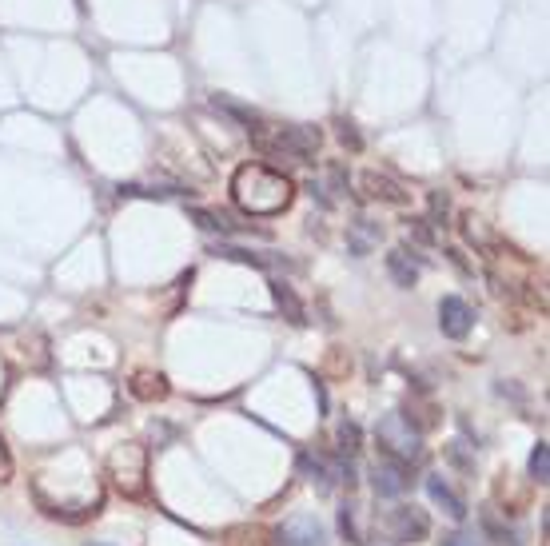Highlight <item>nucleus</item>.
<instances>
[{
	"instance_id": "1",
	"label": "nucleus",
	"mask_w": 550,
	"mask_h": 546,
	"mask_svg": "<svg viewBox=\"0 0 550 546\" xmlns=\"http://www.w3.org/2000/svg\"><path fill=\"white\" fill-rule=\"evenodd\" d=\"M291 196H295L291 180L268 164L252 160V164H240L232 176V200L248 216H279V212H287Z\"/></svg>"
},
{
	"instance_id": "2",
	"label": "nucleus",
	"mask_w": 550,
	"mask_h": 546,
	"mask_svg": "<svg viewBox=\"0 0 550 546\" xmlns=\"http://www.w3.org/2000/svg\"><path fill=\"white\" fill-rule=\"evenodd\" d=\"M252 140L260 152L268 156H283V160H307L319 152V128H307V124H287V128H252Z\"/></svg>"
},
{
	"instance_id": "3",
	"label": "nucleus",
	"mask_w": 550,
	"mask_h": 546,
	"mask_svg": "<svg viewBox=\"0 0 550 546\" xmlns=\"http://www.w3.org/2000/svg\"><path fill=\"white\" fill-rule=\"evenodd\" d=\"M375 439H379V447L387 451V459H399V463H419V459H423V435H419V427H415L403 411L383 415Z\"/></svg>"
},
{
	"instance_id": "4",
	"label": "nucleus",
	"mask_w": 550,
	"mask_h": 546,
	"mask_svg": "<svg viewBox=\"0 0 550 546\" xmlns=\"http://www.w3.org/2000/svg\"><path fill=\"white\" fill-rule=\"evenodd\" d=\"M108 475H112L120 495L144 499V491H148V455H144V447L140 443H120L108 455Z\"/></svg>"
},
{
	"instance_id": "5",
	"label": "nucleus",
	"mask_w": 550,
	"mask_h": 546,
	"mask_svg": "<svg viewBox=\"0 0 550 546\" xmlns=\"http://www.w3.org/2000/svg\"><path fill=\"white\" fill-rule=\"evenodd\" d=\"M383 531H387V539L391 543H423L427 539V531H431V523H427V515L419 511V507H395L387 519H383Z\"/></svg>"
},
{
	"instance_id": "6",
	"label": "nucleus",
	"mask_w": 550,
	"mask_h": 546,
	"mask_svg": "<svg viewBox=\"0 0 550 546\" xmlns=\"http://www.w3.org/2000/svg\"><path fill=\"white\" fill-rule=\"evenodd\" d=\"M471 327H475L471 303L459 299V295H443V299H439V331H443L447 339H467Z\"/></svg>"
},
{
	"instance_id": "7",
	"label": "nucleus",
	"mask_w": 550,
	"mask_h": 546,
	"mask_svg": "<svg viewBox=\"0 0 550 546\" xmlns=\"http://www.w3.org/2000/svg\"><path fill=\"white\" fill-rule=\"evenodd\" d=\"M275 539H279L275 546H327V531L319 527L315 515H291V519L279 527Z\"/></svg>"
},
{
	"instance_id": "8",
	"label": "nucleus",
	"mask_w": 550,
	"mask_h": 546,
	"mask_svg": "<svg viewBox=\"0 0 550 546\" xmlns=\"http://www.w3.org/2000/svg\"><path fill=\"white\" fill-rule=\"evenodd\" d=\"M371 479H375V495H379V499H399V495L407 491V463L383 459V463H375Z\"/></svg>"
},
{
	"instance_id": "9",
	"label": "nucleus",
	"mask_w": 550,
	"mask_h": 546,
	"mask_svg": "<svg viewBox=\"0 0 550 546\" xmlns=\"http://www.w3.org/2000/svg\"><path fill=\"white\" fill-rule=\"evenodd\" d=\"M359 184H363V196H367V200L407 204V192H403V184H395L391 176H379V172H363V176H359Z\"/></svg>"
},
{
	"instance_id": "10",
	"label": "nucleus",
	"mask_w": 550,
	"mask_h": 546,
	"mask_svg": "<svg viewBox=\"0 0 550 546\" xmlns=\"http://www.w3.org/2000/svg\"><path fill=\"white\" fill-rule=\"evenodd\" d=\"M427 495H431V499H435V503H439L451 519H455V523H463V519H467V503H463V499H459V495H455V491H451L439 475H431V479H427Z\"/></svg>"
},
{
	"instance_id": "11",
	"label": "nucleus",
	"mask_w": 550,
	"mask_h": 546,
	"mask_svg": "<svg viewBox=\"0 0 550 546\" xmlns=\"http://www.w3.org/2000/svg\"><path fill=\"white\" fill-rule=\"evenodd\" d=\"M132 395L136 399H164L168 395V379L156 371H136L132 375Z\"/></svg>"
},
{
	"instance_id": "12",
	"label": "nucleus",
	"mask_w": 550,
	"mask_h": 546,
	"mask_svg": "<svg viewBox=\"0 0 550 546\" xmlns=\"http://www.w3.org/2000/svg\"><path fill=\"white\" fill-rule=\"evenodd\" d=\"M387 272H391V279H395L399 287H415V279H419V264H411V256H407L403 248H395V252L387 256Z\"/></svg>"
},
{
	"instance_id": "13",
	"label": "nucleus",
	"mask_w": 550,
	"mask_h": 546,
	"mask_svg": "<svg viewBox=\"0 0 550 546\" xmlns=\"http://www.w3.org/2000/svg\"><path fill=\"white\" fill-rule=\"evenodd\" d=\"M379 236H383V232H379L371 220H355V224H351L347 244H351V252H355V256H367V252L379 244Z\"/></svg>"
},
{
	"instance_id": "14",
	"label": "nucleus",
	"mask_w": 550,
	"mask_h": 546,
	"mask_svg": "<svg viewBox=\"0 0 550 546\" xmlns=\"http://www.w3.org/2000/svg\"><path fill=\"white\" fill-rule=\"evenodd\" d=\"M272 295L275 303H279V311H283L291 323H307V311H303V303L295 299V291H291L287 283H272Z\"/></svg>"
},
{
	"instance_id": "15",
	"label": "nucleus",
	"mask_w": 550,
	"mask_h": 546,
	"mask_svg": "<svg viewBox=\"0 0 550 546\" xmlns=\"http://www.w3.org/2000/svg\"><path fill=\"white\" fill-rule=\"evenodd\" d=\"M192 220H196L204 232H220V236L232 232V220H228V216H216V212H204V208H192Z\"/></svg>"
},
{
	"instance_id": "16",
	"label": "nucleus",
	"mask_w": 550,
	"mask_h": 546,
	"mask_svg": "<svg viewBox=\"0 0 550 546\" xmlns=\"http://www.w3.org/2000/svg\"><path fill=\"white\" fill-rule=\"evenodd\" d=\"M339 531L347 535L351 546H363V535H359V527H355V507H351V503H343V511H339Z\"/></svg>"
},
{
	"instance_id": "17",
	"label": "nucleus",
	"mask_w": 550,
	"mask_h": 546,
	"mask_svg": "<svg viewBox=\"0 0 550 546\" xmlns=\"http://www.w3.org/2000/svg\"><path fill=\"white\" fill-rule=\"evenodd\" d=\"M531 479H535V483H547V479H550L547 443H539V447H535V451H531Z\"/></svg>"
},
{
	"instance_id": "18",
	"label": "nucleus",
	"mask_w": 550,
	"mask_h": 546,
	"mask_svg": "<svg viewBox=\"0 0 550 546\" xmlns=\"http://www.w3.org/2000/svg\"><path fill=\"white\" fill-rule=\"evenodd\" d=\"M339 443H343L339 447L343 455H355L359 451V427L355 423H339Z\"/></svg>"
},
{
	"instance_id": "19",
	"label": "nucleus",
	"mask_w": 550,
	"mask_h": 546,
	"mask_svg": "<svg viewBox=\"0 0 550 546\" xmlns=\"http://www.w3.org/2000/svg\"><path fill=\"white\" fill-rule=\"evenodd\" d=\"M228 546H272V543H268V535H264V531H236Z\"/></svg>"
},
{
	"instance_id": "20",
	"label": "nucleus",
	"mask_w": 550,
	"mask_h": 546,
	"mask_svg": "<svg viewBox=\"0 0 550 546\" xmlns=\"http://www.w3.org/2000/svg\"><path fill=\"white\" fill-rule=\"evenodd\" d=\"M12 479V459H8V451H4V443H0V487Z\"/></svg>"
},
{
	"instance_id": "21",
	"label": "nucleus",
	"mask_w": 550,
	"mask_h": 546,
	"mask_svg": "<svg viewBox=\"0 0 550 546\" xmlns=\"http://www.w3.org/2000/svg\"><path fill=\"white\" fill-rule=\"evenodd\" d=\"M443 546H479V543H475V535H463V531H459V535L443 539Z\"/></svg>"
},
{
	"instance_id": "22",
	"label": "nucleus",
	"mask_w": 550,
	"mask_h": 546,
	"mask_svg": "<svg viewBox=\"0 0 550 546\" xmlns=\"http://www.w3.org/2000/svg\"><path fill=\"white\" fill-rule=\"evenodd\" d=\"M339 136H343V144H351V148H359V136L351 132V124H339Z\"/></svg>"
}]
</instances>
